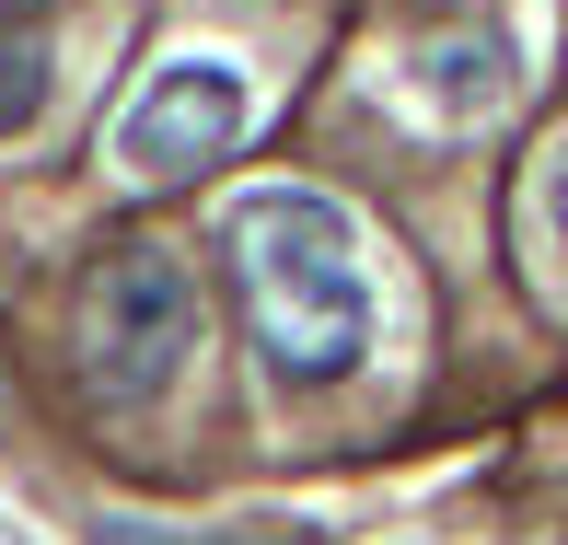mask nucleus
I'll use <instances>...</instances> for the list:
<instances>
[{
	"label": "nucleus",
	"mask_w": 568,
	"mask_h": 545,
	"mask_svg": "<svg viewBox=\"0 0 568 545\" xmlns=\"http://www.w3.org/2000/svg\"><path fill=\"white\" fill-rule=\"evenodd\" d=\"M232 291H244L255 360H267L291 395L348 383L372 349V279H359V232L337 198L314 186H267L232 210Z\"/></svg>",
	"instance_id": "obj_1"
},
{
	"label": "nucleus",
	"mask_w": 568,
	"mask_h": 545,
	"mask_svg": "<svg viewBox=\"0 0 568 545\" xmlns=\"http://www.w3.org/2000/svg\"><path fill=\"white\" fill-rule=\"evenodd\" d=\"M70 349H82V383L105 406H151L174 372H186L197 349V279L174 244H151V232H128V244L93 255L82 302H70Z\"/></svg>",
	"instance_id": "obj_2"
},
{
	"label": "nucleus",
	"mask_w": 568,
	"mask_h": 545,
	"mask_svg": "<svg viewBox=\"0 0 568 545\" xmlns=\"http://www.w3.org/2000/svg\"><path fill=\"white\" fill-rule=\"evenodd\" d=\"M244 140V82H232L221 59H174L163 82L128 105L116 128V163L140 174V186H174V174H197V163H221V151Z\"/></svg>",
	"instance_id": "obj_3"
},
{
	"label": "nucleus",
	"mask_w": 568,
	"mask_h": 545,
	"mask_svg": "<svg viewBox=\"0 0 568 545\" xmlns=\"http://www.w3.org/2000/svg\"><path fill=\"white\" fill-rule=\"evenodd\" d=\"M47 82H59V36H47L36 0H0V140L47 117Z\"/></svg>",
	"instance_id": "obj_4"
},
{
	"label": "nucleus",
	"mask_w": 568,
	"mask_h": 545,
	"mask_svg": "<svg viewBox=\"0 0 568 545\" xmlns=\"http://www.w3.org/2000/svg\"><path fill=\"white\" fill-rule=\"evenodd\" d=\"M429 82H442V105H453V117H464V105H476V117H487V105H510V59H499L487 36H476V47H429Z\"/></svg>",
	"instance_id": "obj_5"
},
{
	"label": "nucleus",
	"mask_w": 568,
	"mask_h": 545,
	"mask_svg": "<svg viewBox=\"0 0 568 545\" xmlns=\"http://www.w3.org/2000/svg\"><path fill=\"white\" fill-rule=\"evenodd\" d=\"M93 545H186V534H163V523H105ZM221 545H232V534H221Z\"/></svg>",
	"instance_id": "obj_6"
},
{
	"label": "nucleus",
	"mask_w": 568,
	"mask_h": 545,
	"mask_svg": "<svg viewBox=\"0 0 568 545\" xmlns=\"http://www.w3.org/2000/svg\"><path fill=\"white\" fill-rule=\"evenodd\" d=\"M546 210H557V232H568V163H557V186H546Z\"/></svg>",
	"instance_id": "obj_7"
},
{
	"label": "nucleus",
	"mask_w": 568,
	"mask_h": 545,
	"mask_svg": "<svg viewBox=\"0 0 568 545\" xmlns=\"http://www.w3.org/2000/svg\"><path fill=\"white\" fill-rule=\"evenodd\" d=\"M557 545H568V534H557Z\"/></svg>",
	"instance_id": "obj_8"
}]
</instances>
